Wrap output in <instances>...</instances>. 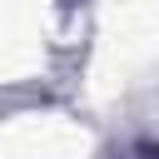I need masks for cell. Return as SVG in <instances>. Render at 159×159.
<instances>
[{"instance_id": "6da1fadb", "label": "cell", "mask_w": 159, "mask_h": 159, "mask_svg": "<svg viewBox=\"0 0 159 159\" xmlns=\"http://www.w3.org/2000/svg\"><path fill=\"white\" fill-rule=\"evenodd\" d=\"M154 159H159V154H154Z\"/></svg>"}]
</instances>
